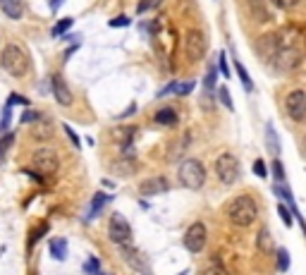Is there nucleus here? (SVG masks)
Instances as JSON below:
<instances>
[{
  "instance_id": "1",
  "label": "nucleus",
  "mask_w": 306,
  "mask_h": 275,
  "mask_svg": "<svg viewBox=\"0 0 306 275\" xmlns=\"http://www.w3.org/2000/svg\"><path fill=\"white\" fill-rule=\"evenodd\" d=\"M0 67L10 77H24L31 70V58H29V53L22 46L10 43V46H5L3 55H0Z\"/></svg>"
},
{
  "instance_id": "2",
  "label": "nucleus",
  "mask_w": 306,
  "mask_h": 275,
  "mask_svg": "<svg viewBox=\"0 0 306 275\" xmlns=\"http://www.w3.org/2000/svg\"><path fill=\"white\" fill-rule=\"evenodd\" d=\"M227 215H230V220L237 228H249V225H253V220L259 218V206H256V201L251 196L242 194V196H234L230 201Z\"/></svg>"
},
{
  "instance_id": "3",
  "label": "nucleus",
  "mask_w": 306,
  "mask_h": 275,
  "mask_svg": "<svg viewBox=\"0 0 306 275\" xmlns=\"http://www.w3.org/2000/svg\"><path fill=\"white\" fill-rule=\"evenodd\" d=\"M177 180H180V184L187 187V189H201L203 182H206V168H203V163L196 160V158H187V160L180 165V170H177Z\"/></svg>"
},
{
  "instance_id": "4",
  "label": "nucleus",
  "mask_w": 306,
  "mask_h": 275,
  "mask_svg": "<svg viewBox=\"0 0 306 275\" xmlns=\"http://www.w3.org/2000/svg\"><path fill=\"white\" fill-rule=\"evenodd\" d=\"M213 168H216L218 180H220L223 184H227V187L237 182L239 175H242V170H239V160H237V156H232V153H220V156L216 158Z\"/></svg>"
},
{
  "instance_id": "5",
  "label": "nucleus",
  "mask_w": 306,
  "mask_h": 275,
  "mask_svg": "<svg viewBox=\"0 0 306 275\" xmlns=\"http://www.w3.org/2000/svg\"><path fill=\"white\" fill-rule=\"evenodd\" d=\"M270 63L275 65L278 72H294L299 65H301V48L294 43V46H282L278 48V53L273 55Z\"/></svg>"
},
{
  "instance_id": "6",
  "label": "nucleus",
  "mask_w": 306,
  "mask_h": 275,
  "mask_svg": "<svg viewBox=\"0 0 306 275\" xmlns=\"http://www.w3.org/2000/svg\"><path fill=\"white\" fill-rule=\"evenodd\" d=\"M184 55H187L189 63L203 60V55H206V36H203V31H198V29L187 31V36H184Z\"/></svg>"
},
{
  "instance_id": "7",
  "label": "nucleus",
  "mask_w": 306,
  "mask_h": 275,
  "mask_svg": "<svg viewBox=\"0 0 306 275\" xmlns=\"http://www.w3.org/2000/svg\"><path fill=\"white\" fill-rule=\"evenodd\" d=\"M108 235L115 244H129L132 239V228L122 213H113L110 215V225H108Z\"/></svg>"
},
{
  "instance_id": "8",
  "label": "nucleus",
  "mask_w": 306,
  "mask_h": 275,
  "mask_svg": "<svg viewBox=\"0 0 306 275\" xmlns=\"http://www.w3.org/2000/svg\"><path fill=\"white\" fill-rule=\"evenodd\" d=\"M31 160H34V168L43 175H53L60 168V158H58V153L53 148H38Z\"/></svg>"
},
{
  "instance_id": "9",
  "label": "nucleus",
  "mask_w": 306,
  "mask_h": 275,
  "mask_svg": "<svg viewBox=\"0 0 306 275\" xmlns=\"http://www.w3.org/2000/svg\"><path fill=\"white\" fill-rule=\"evenodd\" d=\"M206 225L203 223H194L187 232H184V247H187V251H191V254H198V251H203V247H206Z\"/></svg>"
},
{
  "instance_id": "10",
  "label": "nucleus",
  "mask_w": 306,
  "mask_h": 275,
  "mask_svg": "<svg viewBox=\"0 0 306 275\" xmlns=\"http://www.w3.org/2000/svg\"><path fill=\"white\" fill-rule=\"evenodd\" d=\"M285 110H287V115L294 122H304L306 118V93L304 89H294V91L287 96V101H285Z\"/></svg>"
},
{
  "instance_id": "11",
  "label": "nucleus",
  "mask_w": 306,
  "mask_h": 275,
  "mask_svg": "<svg viewBox=\"0 0 306 275\" xmlns=\"http://www.w3.org/2000/svg\"><path fill=\"white\" fill-rule=\"evenodd\" d=\"M278 34H263L259 41H256V53L263 60H273V55L278 53Z\"/></svg>"
},
{
  "instance_id": "12",
  "label": "nucleus",
  "mask_w": 306,
  "mask_h": 275,
  "mask_svg": "<svg viewBox=\"0 0 306 275\" xmlns=\"http://www.w3.org/2000/svg\"><path fill=\"white\" fill-rule=\"evenodd\" d=\"M50 84H53V96H55V101L60 103V105H72L74 96H72V91H70V86L65 84L63 77H60V74H55L53 79H50Z\"/></svg>"
},
{
  "instance_id": "13",
  "label": "nucleus",
  "mask_w": 306,
  "mask_h": 275,
  "mask_svg": "<svg viewBox=\"0 0 306 275\" xmlns=\"http://www.w3.org/2000/svg\"><path fill=\"white\" fill-rule=\"evenodd\" d=\"M168 192V180L165 177H153V180H146L144 184H141V194L144 196H156V194H165Z\"/></svg>"
},
{
  "instance_id": "14",
  "label": "nucleus",
  "mask_w": 306,
  "mask_h": 275,
  "mask_svg": "<svg viewBox=\"0 0 306 275\" xmlns=\"http://www.w3.org/2000/svg\"><path fill=\"white\" fill-rule=\"evenodd\" d=\"M113 173H115V175H122V177H129L132 173H136V160H134L132 156L120 158L117 163H113Z\"/></svg>"
},
{
  "instance_id": "15",
  "label": "nucleus",
  "mask_w": 306,
  "mask_h": 275,
  "mask_svg": "<svg viewBox=\"0 0 306 275\" xmlns=\"http://www.w3.org/2000/svg\"><path fill=\"white\" fill-rule=\"evenodd\" d=\"M0 10H3L10 19H19L22 15H24L22 0H0Z\"/></svg>"
},
{
  "instance_id": "16",
  "label": "nucleus",
  "mask_w": 306,
  "mask_h": 275,
  "mask_svg": "<svg viewBox=\"0 0 306 275\" xmlns=\"http://www.w3.org/2000/svg\"><path fill=\"white\" fill-rule=\"evenodd\" d=\"M249 12L253 15L256 22H268V19H270L268 8L263 5V0H249Z\"/></svg>"
},
{
  "instance_id": "17",
  "label": "nucleus",
  "mask_w": 306,
  "mask_h": 275,
  "mask_svg": "<svg viewBox=\"0 0 306 275\" xmlns=\"http://www.w3.org/2000/svg\"><path fill=\"white\" fill-rule=\"evenodd\" d=\"M266 144H268V148H270V153L273 156H278L280 153V139H278V132H275V127L273 125H266Z\"/></svg>"
},
{
  "instance_id": "18",
  "label": "nucleus",
  "mask_w": 306,
  "mask_h": 275,
  "mask_svg": "<svg viewBox=\"0 0 306 275\" xmlns=\"http://www.w3.org/2000/svg\"><path fill=\"white\" fill-rule=\"evenodd\" d=\"M50 256L58 258V261H65L67 258V242L65 239H53L50 242Z\"/></svg>"
},
{
  "instance_id": "19",
  "label": "nucleus",
  "mask_w": 306,
  "mask_h": 275,
  "mask_svg": "<svg viewBox=\"0 0 306 275\" xmlns=\"http://www.w3.org/2000/svg\"><path fill=\"white\" fill-rule=\"evenodd\" d=\"M156 122H158V125H175V122H177V113L172 108H163L156 113Z\"/></svg>"
},
{
  "instance_id": "20",
  "label": "nucleus",
  "mask_w": 306,
  "mask_h": 275,
  "mask_svg": "<svg viewBox=\"0 0 306 275\" xmlns=\"http://www.w3.org/2000/svg\"><path fill=\"white\" fill-rule=\"evenodd\" d=\"M256 244H259V249H261V251H266V254H268L270 249H273V237H270L268 228H261V230H259V237H256Z\"/></svg>"
},
{
  "instance_id": "21",
  "label": "nucleus",
  "mask_w": 306,
  "mask_h": 275,
  "mask_svg": "<svg viewBox=\"0 0 306 275\" xmlns=\"http://www.w3.org/2000/svg\"><path fill=\"white\" fill-rule=\"evenodd\" d=\"M234 72H237V77L242 79V86H244V89H246V91H253L251 77H249V72L244 70V65H242V63H234Z\"/></svg>"
},
{
  "instance_id": "22",
  "label": "nucleus",
  "mask_w": 306,
  "mask_h": 275,
  "mask_svg": "<svg viewBox=\"0 0 306 275\" xmlns=\"http://www.w3.org/2000/svg\"><path fill=\"white\" fill-rule=\"evenodd\" d=\"M110 201V196L108 194H103V192H98L96 196H93V201H91V215H98L100 211H103V206Z\"/></svg>"
},
{
  "instance_id": "23",
  "label": "nucleus",
  "mask_w": 306,
  "mask_h": 275,
  "mask_svg": "<svg viewBox=\"0 0 306 275\" xmlns=\"http://www.w3.org/2000/svg\"><path fill=\"white\" fill-rule=\"evenodd\" d=\"M72 24H74L72 19H60V22H58V24L53 27V36H55V38H58V36H65V34L72 29Z\"/></svg>"
},
{
  "instance_id": "24",
  "label": "nucleus",
  "mask_w": 306,
  "mask_h": 275,
  "mask_svg": "<svg viewBox=\"0 0 306 275\" xmlns=\"http://www.w3.org/2000/svg\"><path fill=\"white\" fill-rule=\"evenodd\" d=\"M198 275H230V273H227L220 263H211V266L201 268V273H198Z\"/></svg>"
},
{
  "instance_id": "25",
  "label": "nucleus",
  "mask_w": 306,
  "mask_h": 275,
  "mask_svg": "<svg viewBox=\"0 0 306 275\" xmlns=\"http://www.w3.org/2000/svg\"><path fill=\"white\" fill-rule=\"evenodd\" d=\"M216 79H218V70L216 67H208V74H206V79H203V86H206L208 91L216 89Z\"/></svg>"
},
{
  "instance_id": "26",
  "label": "nucleus",
  "mask_w": 306,
  "mask_h": 275,
  "mask_svg": "<svg viewBox=\"0 0 306 275\" xmlns=\"http://www.w3.org/2000/svg\"><path fill=\"white\" fill-rule=\"evenodd\" d=\"M218 98H220V103H223L225 108L232 110V96H230V89H227V86H220V89H218Z\"/></svg>"
},
{
  "instance_id": "27",
  "label": "nucleus",
  "mask_w": 306,
  "mask_h": 275,
  "mask_svg": "<svg viewBox=\"0 0 306 275\" xmlns=\"http://www.w3.org/2000/svg\"><path fill=\"white\" fill-rule=\"evenodd\" d=\"M10 120H12V105H5L3 108V122H0V132H8L10 129Z\"/></svg>"
},
{
  "instance_id": "28",
  "label": "nucleus",
  "mask_w": 306,
  "mask_h": 275,
  "mask_svg": "<svg viewBox=\"0 0 306 275\" xmlns=\"http://www.w3.org/2000/svg\"><path fill=\"white\" fill-rule=\"evenodd\" d=\"M278 215L280 218H282V223H285V225H292V218H294V215H292V211H289L287 206H285V203H278Z\"/></svg>"
},
{
  "instance_id": "29",
  "label": "nucleus",
  "mask_w": 306,
  "mask_h": 275,
  "mask_svg": "<svg viewBox=\"0 0 306 275\" xmlns=\"http://www.w3.org/2000/svg\"><path fill=\"white\" fill-rule=\"evenodd\" d=\"M41 120H43V118H41ZM50 134H53V129H50V122H45V120H43V125H41V129H34V137H36V139H48V137H50Z\"/></svg>"
},
{
  "instance_id": "30",
  "label": "nucleus",
  "mask_w": 306,
  "mask_h": 275,
  "mask_svg": "<svg viewBox=\"0 0 306 275\" xmlns=\"http://www.w3.org/2000/svg\"><path fill=\"white\" fill-rule=\"evenodd\" d=\"M84 270H86L89 275H98L100 273V261H98V258H89V261H86V266H84Z\"/></svg>"
},
{
  "instance_id": "31",
  "label": "nucleus",
  "mask_w": 306,
  "mask_h": 275,
  "mask_svg": "<svg viewBox=\"0 0 306 275\" xmlns=\"http://www.w3.org/2000/svg\"><path fill=\"white\" fill-rule=\"evenodd\" d=\"M194 86H196V84H194V79H191V82H184V84L177 82V89H175V93H180V96H187V93L194 91Z\"/></svg>"
},
{
  "instance_id": "32",
  "label": "nucleus",
  "mask_w": 306,
  "mask_h": 275,
  "mask_svg": "<svg viewBox=\"0 0 306 275\" xmlns=\"http://www.w3.org/2000/svg\"><path fill=\"white\" fill-rule=\"evenodd\" d=\"M278 268L280 270H287L289 268V254L285 251V249H280L278 251Z\"/></svg>"
},
{
  "instance_id": "33",
  "label": "nucleus",
  "mask_w": 306,
  "mask_h": 275,
  "mask_svg": "<svg viewBox=\"0 0 306 275\" xmlns=\"http://www.w3.org/2000/svg\"><path fill=\"white\" fill-rule=\"evenodd\" d=\"M270 3H273L278 10H292L299 3V0H270Z\"/></svg>"
},
{
  "instance_id": "34",
  "label": "nucleus",
  "mask_w": 306,
  "mask_h": 275,
  "mask_svg": "<svg viewBox=\"0 0 306 275\" xmlns=\"http://www.w3.org/2000/svg\"><path fill=\"white\" fill-rule=\"evenodd\" d=\"M273 175H275V182H285V170H282V163L280 160L273 163Z\"/></svg>"
},
{
  "instance_id": "35",
  "label": "nucleus",
  "mask_w": 306,
  "mask_h": 275,
  "mask_svg": "<svg viewBox=\"0 0 306 275\" xmlns=\"http://www.w3.org/2000/svg\"><path fill=\"white\" fill-rule=\"evenodd\" d=\"M63 129H65V132H67V137L72 139V144H74V146L79 148V137H77V134H74V129L70 127V125H63Z\"/></svg>"
},
{
  "instance_id": "36",
  "label": "nucleus",
  "mask_w": 306,
  "mask_h": 275,
  "mask_svg": "<svg viewBox=\"0 0 306 275\" xmlns=\"http://www.w3.org/2000/svg\"><path fill=\"white\" fill-rule=\"evenodd\" d=\"M220 74H225V77H230V67H227V58H225V53H220Z\"/></svg>"
},
{
  "instance_id": "37",
  "label": "nucleus",
  "mask_w": 306,
  "mask_h": 275,
  "mask_svg": "<svg viewBox=\"0 0 306 275\" xmlns=\"http://www.w3.org/2000/svg\"><path fill=\"white\" fill-rule=\"evenodd\" d=\"M253 173L259 175V177H266V165H263V160H256V163H253Z\"/></svg>"
},
{
  "instance_id": "38",
  "label": "nucleus",
  "mask_w": 306,
  "mask_h": 275,
  "mask_svg": "<svg viewBox=\"0 0 306 275\" xmlns=\"http://www.w3.org/2000/svg\"><path fill=\"white\" fill-rule=\"evenodd\" d=\"M10 105H15V103H19V105H29V101L27 98H24V96H17V93H15V96H10Z\"/></svg>"
},
{
  "instance_id": "39",
  "label": "nucleus",
  "mask_w": 306,
  "mask_h": 275,
  "mask_svg": "<svg viewBox=\"0 0 306 275\" xmlns=\"http://www.w3.org/2000/svg\"><path fill=\"white\" fill-rule=\"evenodd\" d=\"M108 24H110V27H127V24H129V19H127V17H117V19H110Z\"/></svg>"
},
{
  "instance_id": "40",
  "label": "nucleus",
  "mask_w": 306,
  "mask_h": 275,
  "mask_svg": "<svg viewBox=\"0 0 306 275\" xmlns=\"http://www.w3.org/2000/svg\"><path fill=\"white\" fill-rule=\"evenodd\" d=\"M10 144H12V137L8 134V137H5L3 141H0V160H3V153H5V148H8Z\"/></svg>"
},
{
  "instance_id": "41",
  "label": "nucleus",
  "mask_w": 306,
  "mask_h": 275,
  "mask_svg": "<svg viewBox=\"0 0 306 275\" xmlns=\"http://www.w3.org/2000/svg\"><path fill=\"white\" fill-rule=\"evenodd\" d=\"M175 89H177V82L168 84V86H165V89H163V91H158V96H168V93H172V91H175Z\"/></svg>"
},
{
  "instance_id": "42",
  "label": "nucleus",
  "mask_w": 306,
  "mask_h": 275,
  "mask_svg": "<svg viewBox=\"0 0 306 275\" xmlns=\"http://www.w3.org/2000/svg\"><path fill=\"white\" fill-rule=\"evenodd\" d=\"M38 118H41V115L31 110V113H27V115H24V118H22V120H24V122H34V120H38Z\"/></svg>"
},
{
  "instance_id": "43",
  "label": "nucleus",
  "mask_w": 306,
  "mask_h": 275,
  "mask_svg": "<svg viewBox=\"0 0 306 275\" xmlns=\"http://www.w3.org/2000/svg\"><path fill=\"white\" fill-rule=\"evenodd\" d=\"M132 113H136V103H132V105H129V108H127L125 113H122V115H120V120H122V118H129V115H132Z\"/></svg>"
},
{
  "instance_id": "44",
  "label": "nucleus",
  "mask_w": 306,
  "mask_h": 275,
  "mask_svg": "<svg viewBox=\"0 0 306 275\" xmlns=\"http://www.w3.org/2000/svg\"><path fill=\"white\" fill-rule=\"evenodd\" d=\"M63 3H65V0H50V10H53V12H58V10L63 8Z\"/></svg>"
}]
</instances>
